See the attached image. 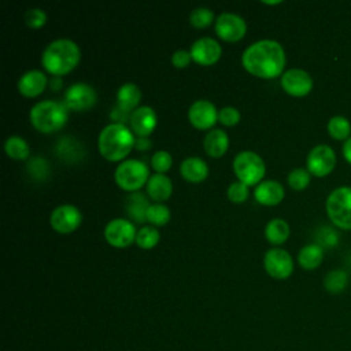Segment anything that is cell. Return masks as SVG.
<instances>
[{
    "instance_id": "obj_1",
    "label": "cell",
    "mask_w": 351,
    "mask_h": 351,
    "mask_svg": "<svg viewBox=\"0 0 351 351\" xmlns=\"http://www.w3.org/2000/svg\"><path fill=\"white\" fill-rule=\"evenodd\" d=\"M287 63L282 45L270 38L259 40L245 48L241 55L243 67L259 78H274L282 75Z\"/></svg>"
},
{
    "instance_id": "obj_2",
    "label": "cell",
    "mask_w": 351,
    "mask_h": 351,
    "mask_svg": "<svg viewBox=\"0 0 351 351\" xmlns=\"http://www.w3.org/2000/svg\"><path fill=\"white\" fill-rule=\"evenodd\" d=\"M80 58L81 49L75 41L58 38L45 47L41 55V63L49 74L62 77L77 67Z\"/></svg>"
},
{
    "instance_id": "obj_3",
    "label": "cell",
    "mask_w": 351,
    "mask_h": 351,
    "mask_svg": "<svg viewBox=\"0 0 351 351\" xmlns=\"http://www.w3.org/2000/svg\"><path fill=\"white\" fill-rule=\"evenodd\" d=\"M136 138L132 129L123 123L106 125L97 137V148L103 158L111 162L123 159L134 147Z\"/></svg>"
},
{
    "instance_id": "obj_4",
    "label": "cell",
    "mask_w": 351,
    "mask_h": 351,
    "mask_svg": "<svg viewBox=\"0 0 351 351\" xmlns=\"http://www.w3.org/2000/svg\"><path fill=\"white\" fill-rule=\"evenodd\" d=\"M30 122L41 133H53L67 122V107L55 100H43L30 110Z\"/></svg>"
},
{
    "instance_id": "obj_5",
    "label": "cell",
    "mask_w": 351,
    "mask_h": 351,
    "mask_svg": "<svg viewBox=\"0 0 351 351\" xmlns=\"http://www.w3.org/2000/svg\"><path fill=\"white\" fill-rule=\"evenodd\" d=\"M332 223L343 230H351V186L333 189L325 203Z\"/></svg>"
},
{
    "instance_id": "obj_6",
    "label": "cell",
    "mask_w": 351,
    "mask_h": 351,
    "mask_svg": "<svg viewBox=\"0 0 351 351\" xmlns=\"http://www.w3.org/2000/svg\"><path fill=\"white\" fill-rule=\"evenodd\" d=\"M147 165L138 159H126L121 162L114 173L117 185L128 192H137L149 180Z\"/></svg>"
},
{
    "instance_id": "obj_7",
    "label": "cell",
    "mask_w": 351,
    "mask_h": 351,
    "mask_svg": "<svg viewBox=\"0 0 351 351\" xmlns=\"http://www.w3.org/2000/svg\"><path fill=\"white\" fill-rule=\"evenodd\" d=\"M233 170L239 181L252 186L262 182L266 173V165L256 152L241 151L233 159Z\"/></svg>"
},
{
    "instance_id": "obj_8",
    "label": "cell",
    "mask_w": 351,
    "mask_h": 351,
    "mask_svg": "<svg viewBox=\"0 0 351 351\" xmlns=\"http://www.w3.org/2000/svg\"><path fill=\"white\" fill-rule=\"evenodd\" d=\"M215 33L219 38L228 43H236L241 40L247 32L245 21L234 12H222L214 22Z\"/></svg>"
},
{
    "instance_id": "obj_9",
    "label": "cell",
    "mask_w": 351,
    "mask_h": 351,
    "mask_svg": "<svg viewBox=\"0 0 351 351\" xmlns=\"http://www.w3.org/2000/svg\"><path fill=\"white\" fill-rule=\"evenodd\" d=\"M307 170L315 177H325L330 174L336 166L335 151L326 144H318L307 155Z\"/></svg>"
},
{
    "instance_id": "obj_10",
    "label": "cell",
    "mask_w": 351,
    "mask_h": 351,
    "mask_svg": "<svg viewBox=\"0 0 351 351\" xmlns=\"http://www.w3.org/2000/svg\"><path fill=\"white\" fill-rule=\"evenodd\" d=\"M137 230L129 219L114 218L104 228V237L108 244L117 248H125L136 241Z\"/></svg>"
},
{
    "instance_id": "obj_11",
    "label": "cell",
    "mask_w": 351,
    "mask_h": 351,
    "mask_svg": "<svg viewBox=\"0 0 351 351\" xmlns=\"http://www.w3.org/2000/svg\"><path fill=\"white\" fill-rule=\"evenodd\" d=\"M263 266L270 277L285 280L293 271V259L291 254L282 248H270L265 254Z\"/></svg>"
},
{
    "instance_id": "obj_12",
    "label": "cell",
    "mask_w": 351,
    "mask_h": 351,
    "mask_svg": "<svg viewBox=\"0 0 351 351\" xmlns=\"http://www.w3.org/2000/svg\"><path fill=\"white\" fill-rule=\"evenodd\" d=\"M96 90L85 82H75L70 85L64 93V104L73 111H86L96 104Z\"/></svg>"
},
{
    "instance_id": "obj_13",
    "label": "cell",
    "mask_w": 351,
    "mask_h": 351,
    "mask_svg": "<svg viewBox=\"0 0 351 351\" xmlns=\"http://www.w3.org/2000/svg\"><path fill=\"white\" fill-rule=\"evenodd\" d=\"M82 221L81 211L73 204H60L51 213L49 222L55 232L67 234L74 232Z\"/></svg>"
},
{
    "instance_id": "obj_14",
    "label": "cell",
    "mask_w": 351,
    "mask_h": 351,
    "mask_svg": "<svg viewBox=\"0 0 351 351\" xmlns=\"http://www.w3.org/2000/svg\"><path fill=\"white\" fill-rule=\"evenodd\" d=\"M311 75L302 69H289L281 75V88L291 96L303 97L313 89Z\"/></svg>"
},
{
    "instance_id": "obj_15",
    "label": "cell",
    "mask_w": 351,
    "mask_h": 351,
    "mask_svg": "<svg viewBox=\"0 0 351 351\" xmlns=\"http://www.w3.org/2000/svg\"><path fill=\"white\" fill-rule=\"evenodd\" d=\"M188 119L196 129L207 130L218 121V110L210 100L199 99L191 104Z\"/></svg>"
},
{
    "instance_id": "obj_16",
    "label": "cell",
    "mask_w": 351,
    "mask_h": 351,
    "mask_svg": "<svg viewBox=\"0 0 351 351\" xmlns=\"http://www.w3.org/2000/svg\"><path fill=\"white\" fill-rule=\"evenodd\" d=\"M192 60L200 66H211L221 58L222 48L219 43L211 37H200L191 45Z\"/></svg>"
},
{
    "instance_id": "obj_17",
    "label": "cell",
    "mask_w": 351,
    "mask_h": 351,
    "mask_svg": "<svg viewBox=\"0 0 351 351\" xmlns=\"http://www.w3.org/2000/svg\"><path fill=\"white\" fill-rule=\"evenodd\" d=\"M158 117L152 107L149 106H140L137 107L129 119L130 129L138 137H148L156 128Z\"/></svg>"
},
{
    "instance_id": "obj_18",
    "label": "cell",
    "mask_w": 351,
    "mask_h": 351,
    "mask_svg": "<svg viewBox=\"0 0 351 351\" xmlns=\"http://www.w3.org/2000/svg\"><path fill=\"white\" fill-rule=\"evenodd\" d=\"M48 81L41 70H29L19 77L18 92L26 97H36L44 92Z\"/></svg>"
},
{
    "instance_id": "obj_19",
    "label": "cell",
    "mask_w": 351,
    "mask_h": 351,
    "mask_svg": "<svg viewBox=\"0 0 351 351\" xmlns=\"http://www.w3.org/2000/svg\"><path fill=\"white\" fill-rule=\"evenodd\" d=\"M284 186L274 180H265L254 189V197L263 206H276L284 199Z\"/></svg>"
},
{
    "instance_id": "obj_20",
    "label": "cell",
    "mask_w": 351,
    "mask_h": 351,
    "mask_svg": "<svg viewBox=\"0 0 351 351\" xmlns=\"http://www.w3.org/2000/svg\"><path fill=\"white\" fill-rule=\"evenodd\" d=\"M180 173L184 180L189 182H200L208 176L207 163L199 156H189L180 165Z\"/></svg>"
},
{
    "instance_id": "obj_21",
    "label": "cell",
    "mask_w": 351,
    "mask_h": 351,
    "mask_svg": "<svg viewBox=\"0 0 351 351\" xmlns=\"http://www.w3.org/2000/svg\"><path fill=\"white\" fill-rule=\"evenodd\" d=\"M203 147L207 155L213 158H219L229 148V136L222 129H213L204 136Z\"/></svg>"
},
{
    "instance_id": "obj_22",
    "label": "cell",
    "mask_w": 351,
    "mask_h": 351,
    "mask_svg": "<svg viewBox=\"0 0 351 351\" xmlns=\"http://www.w3.org/2000/svg\"><path fill=\"white\" fill-rule=\"evenodd\" d=\"M173 192V184L170 178L165 174L155 173L149 177L147 182V193L151 199H154L156 203H162L170 197Z\"/></svg>"
},
{
    "instance_id": "obj_23",
    "label": "cell",
    "mask_w": 351,
    "mask_h": 351,
    "mask_svg": "<svg viewBox=\"0 0 351 351\" xmlns=\"http://www.w3.org/2000/svg\"><path fill=\"white\" fill-rule=\"evenodd\" d=\"M141 100V90L133 82H126L121 85L117 90V104L123 110L133 112Z\"/></svg>"
},
{
    "instance_id": "obj_24",
    "label": "cell",
    "mask_w": 351,
    "mask_h": 351,
    "mask_svg": "<svg viewBox=\"0 0 351 351\" xmlns=\"http://www.w3.org/2000/svg\"><path fill=\"white\" fill-rule=\"evenodd\" d=\"M149 206L151 204H149L148 199L141 192H133L125 200L126 213L136 222L147 221V211H148Z\"/></svg>"
},
{
    "instance_id": "obj_25",
    "label": "cell",
    "mask_w": 351,
    "mask_h": 351,
    "mask_svg": "<svg viewBox=\"0 0 351 351\" xmlns=\"http://www.w3.org/2000/svg\"><path fill=\"white\" fill-rule=\"evenodd\" d=\"M324 259V247H321L317 243H311L300 248L298 254V263L306 269L313 270L317 269Z\"/></svg>"
},
{
    "instance_id": "obj_26",
    "label": "cell",
    "mask_w": 351,
    "mask_h": 351,
    "mask_svg": "<svg viewBox=\"0 0 351 351\" xmlns=\"http://www.w3.org/2000/svg\"><path fill=\"white\" fill-rule=\"evenodd\" d=\"M289 225L282 218H273L265 226V237L270 244L280 245L289 237Z\"/></svg>"
},
{
    "instance_id": "obj_27",
    "label": "cell",
    "mask_w": 351,
    "mask_h": 351,
    "mask_svg": "<svg viewBox=\"0 0 351 351\" xmlns=\"http://www.w3.org/2000/svg\"><path fill=\"white\" fill-rule=\"evenodd\" d=\"M4 151L7 156L15 160H23L30 155L29 144L21 136H10L4 141Z\"/></svg>"
},
{
    "instance_id": "obj_28",
    "label": "cell",
    "mask_w": 351,
    "mask_h": 351,
    "mask_svg": "<svg viewBox=\"0 0 351 351\" xmlns=\"http://www.w3.org/2000/svg\"><path fill=\"white\" fill-rule=\"evenodd\" d=\"M328 133L332 138L339 141H346L351 134V123L346 117L335 115L328 121Z\"/></svg>"
},
{
    "instance_id": "obj_29",
    "label": "cell",
    "mask_w": 351,
    "mask_h": 351,
    "mask_svg": "<svg viewBox=\"0 0 351 351\" xmlns=\"http://www.w3.org/2000/svg\"><path fill=\"white\" fill-rule=\"evenodd\" d=\"M348 284V274L341 269L330 270L324 278V287L329 293H340Z\"/></svg>"
},
{
    "instance_id": "obj_30",
    "label": "cell",
    "mask_w": 351,
    "mask_h": 351,
    "mask_svg": "<svg viewBox=\"0 0 351 351\" xmlns=\"http://www.w3.org/2000/svg\"><path fill=\"white\" fill-rule=\"evenodd\" d=\"M170 210L163 203H154L147 211V221L152 226H162L170 221Z\"/></svg>"
},
{
    "instance_id": "obj_31",
    "label": "cell",
    "mask_w": 351,
    "mask_h": 351,
    "mask_svg": "<svg viewBox=\"0 0 351 351\" xmlns=\"http://www.w3.org/2000/svg\"><path fill=\"white\" fill-rule=\"evenodd\" d=\"M159 239H160V234L154 226H143L140 230H137L136 244L140 248L149 250L159 243Z\"/></svg>"
},
{
    "instance_id": "obj_32",
    "label": "cell",
    "mask_w": 351,
    "mask_h": 351,
    "mask_svg": "<svg viewBox=\"0 0 351 351\" xmlns=\"http://www.w3.org/2000/svg\"><path fill=\"white\" fill-rule=\"evenodd\" d=\"M288 185L295 191H303L308 186L311 180V173L307 169L296 167L288 174Z\"/></svg>"
},
{
    "instance_id": "obj_33",
    "label": "cell",
    "mask_w": 351,
    "mask_h": 351,
    "mask_svg": "<svg viewBox=\"0 0 351 351\" xmlns=\"http://www.w3.org/2000/svg\"><path fill=\"white\" fill-rule=\"evenodd\" d=\"M214 21V12L207 7H196L189 15V22L193 27L204 29L210 26Z\"/></svg>"
},
{
    "instance_id": "obj_34",
    "label": "cell",
    "mask_w": 351,
    "mask_h": 351,
    "mask_svg": "<svg viewBox=\"0 0 351 351\" xmlns=\"http://www.w3.org/2000/svg\"><path fill=\"white\" fill-rule=\"evenodd\" d=\"M173 165V158L169 151L159 149L151 158V166L156 173L165 174Z\"/></svg>"
},
{
    "instance_id": "obj_35",
    "label": "cell",
    "mask_w": 351,
    "mask_h": 351,
    "mask_svg": "<svg viewBox=\"0 0 351 351\" xmlns=\"http://www.w3.org/2000/svg\"><path fill=\"white\" fill-rule=\"evenodd\" d=\"M23 22L32 29H38L47 23V12L41 8H27L23 14Z\"/></svg>"
},
{
    "instance_id": "obj_36",
    "label": "cell",
    "mask_w": 351,
    "mask_h": 351,
    "mask_svg": "<svg viewBox=\"0 0 351 351\" xmlns=\"http://www.w3.org/2000/svg\"><path fill=\"white\" fill-rule=\"evenodd\" d=\"M226 195L229 197V200L234 202V203H243L247 200V197L250 196V188L248 185H245L241 181H234L228 186Z\"/></svg>"
},
{
    "instance_id": "obj_37",
    "label": "cell",
    "mask_w": 351,
    "mask_h": 351,
    "mask_svg": "<svg viewBox=\"0 0 351 351\" xmlns=\"http://www.w3.org/2000/svg\"><path fill=\"white\" fill-rule=\"evenodd\" d=\"M73 143V138L70 137H66V138H62L59 141V145H58V152H59V156L63 158L64 160H70V159H77L78 154H82V147L78 144L77 147L71 148Z\"/></svg>"
},
{
    "instance_id": "obj_38",
    "label": "cell",
    "mask_w": 351,
    "mask_h": 351,
    "mask_svg": "<svg viewBox=\"0 0 351 351\" xmlns=\"http://www.w3.org/2000/svg\"><path fill=\"white\" fill-rule=\"evenodd\" d=\"M240 111L233 106L222 107L218 111V121L225 126H234L240 121Z\"/></svg>"
},
{
    "instance_id": "obj_39",
    "label": "cell",
    "mask_w": 351,
    "mask_h": 351,
    "mask_svg": "<svg viewBox=\"0 0 351 351\" xmlns=\"http://www.w3.org/2000/svg\"><path fill=\"white\" fill-rule=\"evenodd\" d=\"M27 170L29 173L34 177V178H38V180H43L45 176H48L49 173V167H48V163L47 160H44L43 158L37 156V158H33L29 165H27Z\"/></svg>"
},
{
    "instance_id": "obj_40",
    "label": "cell",
    "mask_w": 351,
    "mask_h": 351,
    "mask_svg": "<svg viewBox=\"0 0 351 351\" xmlns=\"http://www.w3.org/2000/svg\"><path fill=\"white\" fill-rule=\"evenodd\" d=\"M192 60L191 52L186 49H177L171 55V64L177 69H184L186 67Z\"/></svg>"
},
{
    "instance_id": "obj_41",
    "label": "cell",
    "mask_w": 351,
    "mask_h": 351,
    "mask_svg": "<svg viewBox=\"0 0 351 351\" xmlns=\"http://www.w3.org/2000/svg\"><path fill=\"white\" fill-rule=\"evenodd\" d=\"M318 241L319 243H317V244H319L321 247L322 245H333V244H336L337 243V234L332 230V229H329V228H324L321 232H319V234H318Z\"/></svg>"
},
{
    "instance_id": "obj_42",
    "label": "cell",
    "mask_w": 351,
    "mask_h": 351,
    "mask_svg": "<svg viewBox=\"0 0 351 351\" xmlns=\"http://www.w3.org/2000/svg\"><path fill=\"white\" fill-rule=\"evenodd\" d=\"M130 115H132V112L123 110L118 104H115L110 112V118L114 121V123H123V125L126 123V121L130 119Z\"/></svg>"
},
{
    "instance_id": "obj_43",
    "label": "cell",
    "mask_w": 351,
    "mask_h": 351,
    "mask_svg": "<svg viewBox=\"0 0 351 351\" xmlns=\"http://www.w3.org/2000/svg\"><path fill=\"white\" fill-rule=\"evenodd\" d=\"M134 147L137 149H143V151H147L152 147V143L148 137H137L136 138V143H134Z\"/></svg>"
},
{
    "instance_id": "obj_44",
    "label": "cell",
    "mask_w": 351,
    "mask_h": 351,
    "mask_svg": "<svg viewBox=\"0 0 351 351\" xmlns=\"http://www.w3.org/2000/svg\"><path fill=\"white\" fill-rule=\"evenodd\" d=\"M343 156L351 165V137L343 144Z\"/></svg>"
},
{
    "instance_id": "obj_45",
    "label": "cell",
    "mask_w": 351,
    "mask_h": 351,
    "mask_svg": "<svg viewBox=\"0 0 351 351\" xmlns=\"http://www.w3.org/2000/svg\"><path fill=\"white\" fill-rule=\"evenodd\" d=\"M48 84H49V86L52 88V90H59V89L62 88V85H63V80H62V77L53 75V77H51V80L48 81Z\"/></svg>"
}]
</instances>
